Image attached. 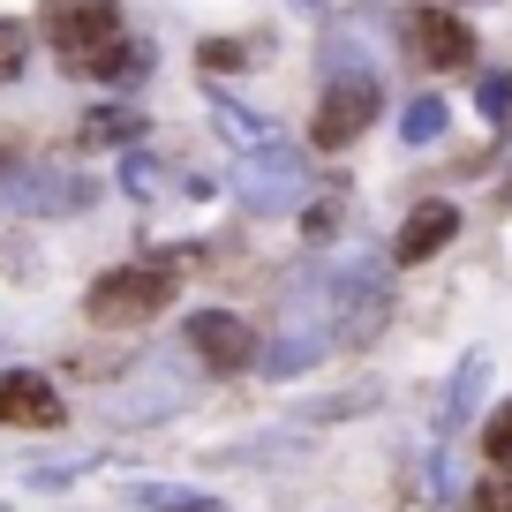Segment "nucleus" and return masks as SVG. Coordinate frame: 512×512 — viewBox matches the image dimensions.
Returning <instances> with one entry per match:
<instances>
[{
  "label": "nucleus",
  "instance_id": "obj_4",
  "mask_svg": "<svg viewBox=\"0 0 512 512\" xmlns=\"http://www.w3.org/2000/svg\"><path fill=\"white\" fill-rule=\"evenodd\" d=\"M377 121V83L369 76H339L332 91L317 98V121H309V144L317 151H347L362 128Z\"/></svg>",
  "mask_w": 512,
  "mask_h": 512
},
{
  "label": "nucleus",
  "instance_id": "obj_7",
  "mask_svg": "<svg viewBox=\"0 0 512 512\" xmlns=\"http://www.w3.org/2000/svg\"><path fill=\"white\" fill-rule=\"evenodd\" d=\"M452 234H460V211H452L445 196H422V204L407 211V226L392 234V256H400V264H430Z\"/></svg>",
  "mask_w": 512,
  "mask_h": 512
},
{
  "label": "nucleus",
  "instance_id": "obj_6",
  "mask_svg": "<svg viewBox=\"0 0 512 512\" xmlns=\"http://www.w3.org/2000/svg\"><path fill=\"white\" fill-rule=\"evenodd\" d=\"M0 422H8V430H61L68 407L38 369H8V377H0Z\"/></svg>",
  "mask_w": 512,
  "mask_h": 512
},
{
  "label": "nucleus",
  "instance_id": "obj_9",
  "mask_svg": "<svg viewBox=\"0 0 512 512\" xmlns=\"http://www.w3.org/2000/svg\"><path fill=\"white\" fill-rule=\"evenodd\" d=\"M0 196H8V204H16V211H83V204H91V181H68V174H8V189H0Z\"/></svg>",
  "mask_w": 512,
  "mask_h": 512
},
{
  "label": "nucleus",
  "instance_id": "obj_14",
  "mask_svg": "<svg viewBox=\"0 0 512 512\" xmlns=\"http://www.w3.org/2000/svg\"><path fill=\"white\" fill-rule=\"evenodd\" d=\"M211 113H219V121H226V136H234L241 151H264V121H256V113H241L234 98H219V106H211Z\"/></svg>",
  "mask_w": 512,
  "mask_h": 512
},
{
  "label": "nucleus",
  "instance_id": "obj_3",
  "mask_svg": "<svg viewBox=\"0 0 512 512\" xmlns=\"http://www.w3.org/2000/svg\"><path fill=\"white\" fill-rule=\"evenodd\" d=\"M189 354L211 377H241V369L256 362V324L234 317V309H196L189 317Z\"/></svg>",
  "mask_w": 512,
  "mask_h": 512
},
{
  "label": "nucleus",
  "instance_id": "obj_2",
  "mask_svg": "<svg viewBox=\"0 0 512 512\" xmlns=\"http://www.w3.org/2000/svg\"><path fill=\"white\" fill-rule=\"evenodd\" d=\"M46 38H53V53H61V68H76V61H91V53H106V46H121V8L113 0H46Z\"/></svg>",
  "mask_w": 512,
  "mask_h": 512
},
{
  "label": "nucleus",
  "instance_id": "obj_8",
  "mask_svg": "<svg viewBox=\"0 0 512 512\" xmlns=\"http://www.w3.org/2000/svg\"><path fill=\"white\" fill-rule=\"evenodd\" d=\"M415 46L430 68H467L475 61V31H467L452 8H415Z\"/></svg>",
  "mask_w": 512,
  "mask_h": 512
},
{
  "label": "nucleus",
  "instance_id": "obj_12",
  "mask_svg": "<svg viewBox=\"0 0 512 512\" xmlns=\"http://www.w3.org/2000/svg\"><path fill=\"white\" fill-rule=\"evenodd\" d=\"M400 136H407V144L445 136V98H415V106H407V121H400Z\"/></svg>",
  "mask_w": 512,
  "mask_h": 512
},
{
  "label": "nucleus",
  "instance_id": "obj_17",
  "mask_svg": "<svg viewBox=\"0 0 512 512\" xmlns=\"http://www.w3.org/2000/svg\"><path fill=\"white\" fill-rule=\"evenodd\" d=\"M23 53H31V38H23L16 23H0V83H16V76H23Z\"/></svg>",
  "mask_w": 512,
  "mask_h": 512
},
{
  "label": "nucleus",
  "instance_id": "obj_5",
  "mask_svg": "<svg viewBox=\"0 0 512 512\" xmlns=\"http://www.w3.org/2000/svg\"><path fill=\"white\" fill-rule=\"evenodd\" d=\"M241 204L249 211H264V219H272V211H294L302 204V159H294V151H249V166H241Z\"/></svg>",
  "mask_w": 512,
  "mask_h": 512
},
{
  "label": "nucleus",
  "instance_id": "obj_18",
  "mask_svg": "<svg viewBox=\"0 0 512 512\" xmlns=\"http://www.w3.org/2000/svg\"><path fill=\"white\" fill-rule=\"evenodd\" d=\"M482 113H490L497 128L512 121V76H490V83H482Z\"/></svg>",
  "mask_w": 512,
  "mask_h": 512
},
{
  "label": "nucleus",
  "instance_id": "obj_20",
  "mask_svg": "<svg viewBox=\"0 0 512 512\" xmlns=\"http://www.w3.org/2000/svg\"><path fill=\"white\" fill-rule=\"evenodd\" d=\"M339 234V204H317L309 211V241H332Z\"/></svg>",
  "mask_w": 512,
  "mask_h": 512
},
{
  "label": "nucleus",
  "instance_id": "obj_15",
  "mask_svg": "<svg viewBox=\"0 0 512 512\" xmlns=\"http://www.w3.org/2000/svg\"><path fill=\"white\" fill-rule=\"evenodd\" d=\"M317 347H324V339H279V347L264 354V362H272V377H294V369H309V362H317Z\"/></svg>",
  "mask_w": 512,
  "mask_h": 512
},
{
  "label": "nucleus",
  "instance_id": "obj_10",
  "mask_svg": "<svg viewBox=\"0 0 512 512\" xmlns=\"http://www.w3.org/2000/svg\"><path fill=\"white\" fill-rule=\"evenodd\" d=\"M144 136V113H128V106H106L83 121V144H136Z\"/></svg>",
  "mask_w": 512,
  "mask_h": 512
},
{
  "label": "nucleus",
  "instance_id": "obj_13",
  "mask_svg": "<svg viewBox=\"0 0 512 512\" xmlns=\"http://www.w3.org/2000/svg\"><path fill=\"white\" fill-rule=\"evenodd\" d=\"M482 452H490V467H512V400L490 407V422H482Z\"/></svg>",
  "mask_w": 512,
  "mask_h": 512
},
{
  "label": "nucleus",
  "instance_id": "obj_21",
  "mask_svg": "<svg viewBox=\"0 0 512 512\" xmlns=\"http://www.w3.org/2000/svg\"><path fill=\"white\" fill-rule=\"evenodd\" d=\"M68 369H83V377H113V369H121V362H113V354H76V362H68Z\"/></svg>",
  "mask_w": 512,
  "mask_h": 512
},
{
  "label": "nucleus",
  "instance_id": "obj_1",
  "mask_svg": "<svg viewBox=\"0 0 512 512\" xmlns=\"http://www.w3.org/2000/svg\"><path fill=\"white\" fill-rule=\"evenodd\" d=\"M174 294H181V256H144V264L98 272L91 294H83V309H91V324L121 332V324H151L159 309H174Z\"/></svg>",
  "mask_w": 512,
  "mask_h": 512
},
{
  "label": "nucleus",
  "instance_id": "obj_22",
  "mask_svg": "<svg viewBox=\"0 0 512 512\" xmlns=\"http://www.w3.org/2000/svg\"><path fill=\"white\" fill-rule=\"evenodd\" d=\"M0 166H8V144H0Z\"/></svg>",
  "mask_w": 512,
  "mask_h": 512
},
{
  "label": "nucleus",
  "instance_id": "obj_19",
  "mask_svg": "<svg viewBox=\"0 0 512 512\" xmlns=\"http://www.w3.org/2000/svg\"><path fill=\"white\" fill-rule=\"evenodd\" d=\"M196 61H204V68H241V61H249V46H241V38H211Z\"/></svg>",
  "mask_w": 512,
  "mask_h": 512
},
{
  "label": "nucleus",
  "instance_id": "obj_16",
  "mask_svg": "<svg viewBox=\"0 0 512 512\" xmlns=\"http://www.w3.org/2000/svg\"><path fill=\"white\" fill-rule=\"evenodd\" d=\"M475 512H512V467H490L475 482Z\"/></svg>",
  "mask_w": 512,
  "mask_h": 512
},
{
  "label": "nucleus",
  "instance_id": "obj_11",
  "mask_svg": "<svg viewBox=\"0 0 512 512\" xmlns=\"http://www.w3.org/2000/svg\"><path fill=\"white\" fill-rule=\"evenodd\" d=\"M475 392H482V354H467V362H460V377H452V400H445V430H437V437H452V430H460L467 415H475Z\"/></svg>",
  "mask_w": 512,
  "mask_h": 512
}]
</instances>
